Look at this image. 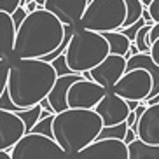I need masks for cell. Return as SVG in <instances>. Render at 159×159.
Returning <instances> with one entry per match:
<instances>
[{
  "label": "cell",
  "instance_id": "obj_29",
  "mask_svg": "<svg viewBox=\"0 0 159 159\" xmlns=\"http://www.w3.org/2000/svg\"><path fill=\"white\" fill-rule=\"evenodd\" d=\"M149 56L152 60L156 66H159V39H156L154 42L150 44V49H149Z\"/></svg>",
  "mask_w": 159,
  "mask_h": 159
},
{
  "label": "cell",
  "instance_id": "obj_1",
  "mask_svg": "<svg viewBox=\"0 0 159 159\" xmlns=\"http://www.w3.org/2000/svg\"><path fill=\"white\" fill-rule=\"evenodd\" d=\"M56 77L52 65L44 60H14L9 66L5 94L16 110L32 108L46 100Z\"/></svg>",
  "mask_w": 159,
  "mask_h": 159
},
{
  "label": "cell",
  "instance_id": "obj_15",
  "mask_svg": "<svg viewBox=\"0 0 159 159\" xmlns=\"http://www.w3.org/2000/svg\"><path fill=\"white\" fill-rule=\"evenodd\" d=\"M80 79H86V77L80 74H68V75H58L56 77L51 91L46 96V102L49 103V107H51V110L54 114H60L68 108V105H66L68 88L74 84L75 80H80Z\"/></svg>",
  "mask_w": 159,
  "mask_h": 159
},
{
  "label": "cell",
  "instance_id": "obj_19",
  "mask_svg": "<svg viewBox=\"0 0 159 159\" xmlns=\"http://www.w3.org/2000/svg\"><path fill=\"white\" fill-rule=\"evenodd\" d=\"M122 2H124V7H126V18H124L121 30H126L129 26H133L138 19H142L145 7L140 0H122Z\"/></svg>",
  "mask_w": 159,
  "mask_h": 159
},
{
  "label": "cell",
  "instance_id": "obj_5",
  "mask_svg": "<svg viewBox=\"0 0 159 159\" xmlns=\"http://www.w3.org/2000/svg\"><path fill=\"white\" fill-rule=\"evenodd\" d=\"M126 18V7L122 0H89L79 28L96 33L119 32Z\"/></svg>",
  "mask_w": 159,
  "mask_h": 159
},
{
  "label": "cell",
  "instance_id": "obj_36",
  "mask_svg": "<svg viewBox=\"0 0 159 159\" xmlns=\"http://www.w3.org/2000/svg\"><path fill=\"white\" fill-rule=\"evenodd\" d=\"M66 159H72V157H66Z\"/></svg>",
  "mask_w": 159,
  "mask_h": 159
},
{
  "label": "cell",
  "instance_id": "obj_9",
  "mask_svg": "<svg viewBox=\"0 0 159 159\" xmlns=\"http://www.w3.org/2000/svg\"><path fill=\"white\" fill-rule=\"evenodd\" d=\"M124 74H126V58L116 56V54H107V58L102 63H98L94 68H91L88 74H84V77L100 84L103 89L110 91L114 88V84Z\"/></svg>",
  "mask_w": 159,
  "mask_h": 159
},
{
  "label": "cell",
  "instance_id": "obj_28",
  "mask_svg": "<svg viewBox=\"0 0 159 159\" xmlns=\"http://www.w3.org/2000/svg\"><path fill=\"white\" fill-rule=\"evenodd\" d=\"M147 12L152 19V23H159V0H152L147 5Z\"/></svg>",
  "mask_w": 159,
  "mask_h": 159
},
{
  "label": "cell",
  "instance_id": "obj_3",
  "mask_svg": "<svg viewBox=\"0 0 159 159\" xmlns=\"http://www.w3.org/2000/svg\"><path fill=\"white\" fill-rule=\"evenodd\" d=\"M103 124L94 110L66 108L52 116L51 135L52 140L68 157H74L86 145L96 140Z\"/></svg>",
  "mask_w": 159,
  "mask_h": 159
},
{
  "label": "cell",
  "instance_id": "obj_10",
  "mask_svg": "<svg viewBox=\"0 0 159 159\" xmlns=\"http://www.w3.org/2000/svg\"><path fill=\"white\" fill-rule=\"evenodd\" d=\"M89 0H46L44 9L51 12L63 26L79 28L80 18L84 14Z\"/></svg>",
  "mask_w": 159,
  "mask_h": 159
},
{
  "label": "cell",
  "instance_id": "obj_34",
  "mask_svg": "<svg viewBox=\"0 0 159 159\" xmlns=\"http://www.w3.org/2000/svg\"><path fill=\"white\" fill-rule=\"evenodd\" d=\"M0 159H11V157H9V152H5V150H0Z\"/></svg>",
  "mask_w": 159,
  "mask_h": 159
},
{
  "label": "cell",
  "instance_id": "obj_4",
  "mask_svg": "<svg viewBox=\"0 0 159 159\" xmlns=\"http://www.w3.org/2000/svg\"><path fill=\"white\" fill-rule=\"evenodd\" d=\"M107 54L108 46L102 33L75 28L68 39L63 58H65L66 68L72 74L84 75L98 63H102L107 58Z\"/></svg>",
  "mask_w": 159,
  "mask_h": 159
},
{
  "label": "cell",
  "instance_id": "obj_8",
  "mask_svg": "<svg viewBox=\"0 0 159 159\" xmlns=\"http://www.w3.org/2000/svg\"><path fill=\"white\" fill-rule=\"evenodd\" d=\"M107 89L89 79L75 80L68 88L66 93V105L68 108H80V110H93L96 103L105 96Z\"/></svg>",
  "mask_w": 159,
  "mask_h": 159
},
{
  "label": "cell",
  "instance_id": "obj_7",
  "mask_svg": "<svg viewBox=\"0 0 159 159\" xmlns=\"http://www.w3.org/2000/svg\"><path fill=\"white\" fill-rule=\"evenodd\" d=\"M110 91L124 102H145L152 91V77L143 68L126 70Z\"/></svg>",
  "mask_w": 159,
  "mask_h": 159
},
{
  "label": "cell",
  "instance_id": "obj_13",
  "mask_svg": "<svg viewBox=\"0 0 159 159\" xmlns=\"http://www.w3.org/2000/svg\"><path fill=\"white\" fill-rule=\"evenodd\" d=\"M25 133L21 119L14 112L0 108V150L9 152Z\"/></svg>",
  "mask_w": 159,
  "mask_h": 159
},
{
  "label": "cell",
  "instance_id": "obj_30",
  "mask_svg": "<svg viewBox=\"0 0 159 159\" xmlns=\"http://www.w3.org/2000/svg\"><path fill=\"white\" fill-rule=\"evenodd\" d=\"M156 39H159V23L152 25L150 30H149V33H147V46H149V49H150V44L154 42Z\"/></svg>",
  "mask_w": 159,
  "mask_h": 159
},
{
  "label": "cell",
  "instance_id": "obj_31",
  "mask_svg": "<svg viewBox=\"0 0 159 159\" xmlns=\"http://www.w3.org/2000/svg\"><path fill=\"white\" fill-rule=\"evenodd\" d=\"M25 11H26V14H32L33 11H37V4H35L33 0H28V2L25 4Z\"/></svg>",
  "mask_w": 159,
  "mask_h": 159
},
{
  "label": "cell",
  "instance_id": "obj_17",
  "mask_svg": "<svg viewBox=\"0 0 159 159\" xmlns=\"http://www.w3.org/2000/svg\"><path fill=\"white\" fill-rule=\"evenodd\" d=\"M128 159H159V145H147L135 138L126 145Z\"/></svg>",
  "mask_w": 159,
  "mask_h": 159
},
{
  "label": "cell",
  "instance_id": "obj_25",
  "mask_svg": "<svg viewBox=\"0 0 159 159\" xmlns=\"http://www.w3.org/2000/svg\"><path fill=\"white\" fill-rule=\"evenodd\" d=\"M52 65V68H54V72H56V75H68V74H72L68 68H66V63H65V58H63V54L61 56H58V58H54L52 61H49Z\"/></svg>",
  "mask_w": 159,
  "mask_h": 159
},
{
  "label": "cell",
  "instance_id": "obj_14",
  "mask_svg": "<svg viewBox=\"0 0 159 159\" xmlns=\"http://www.w3.org/2000/svg\"><path fill=\"white\" fill-rule=\"evenodd\" d=\"M135 135L147 145H159V103L149 105L138 117Z\"/></svg>",
  "mask_w": 159,
  "mask_h": 159
},
{
  "label": "cell",
  "instance_id": "obj_33",
  "mask_svg": "<svg viewBox=\"0 0 159 159\" xmlns=\"http://www.w3.org/2000/svg\"><path fill=\"white\" fill-rule=\"evenodd\" d=\"M35 4H37V9H44V2L46 0H33Z\"/></svg>",
  "mask_w": 159,
  "mask_h": 159
},
{
  "label": "cell",
  "instance_id": "obj_22",
  "mask_svg": "<svg viewBox=\"0 0 159 159\" xmlns=\"http://www.w3.org/2000/svg\"><path fill=\"white\" fill-rule=\"evenodd\" d=\"M150 26H152V25H143V26L135 33L133 44L136 46L138 52H149V46H147V33H149Z\"/></svg>",
  "mask_w": 159,
  "mask_h": 159
},
{
  "label": "cell",
  "instance_id": "obj_24",
  "mask_svg": "<svg viewBox=\"0 0 159 159\" xmlns=\"http://www.w3.org/2000/svg\"><path fill=\"white\" fill-rule=\"evenodd\" d=\"M9 60H0V98L5 93V86H7V75H9Z\"/></svg>",
  "mask_w": 159,
  "mask_h": 159
},
{
  "label": "cell",
  "instance_id": "obj_35",
  "mask_svg": "<svg viewBox=\"0 0 159 159\" xmlns=\"http://www.w3.org/2000/svg\"><path fill=\"white\" fill-rule=\"evenodd\" d=\"M140 2L143 4V7H145V9H147V5H149L150 2H152V0H140Z\"/></svg>",
  "mask_w": 159,
  "mask_h": 159
},
{
  "label": "cell",
  "instance_id": "obj_32",
  "mask_svg": "<svg viewBox=\"0 0 159 159\" xmlns=\"http://www.w3.org/2000/svg\"><path fill=\"white\" fill-rule=\"evenodd\" d=\"M135 138H136V135H135V133H133V131H131V129H128L126 131V136H124V140H122V142H124V143H129V142H133V140H135Z\"/></svg>",
  "mask_w": 159,
  "mask_h": 159
},
{
  "label": "cell",
  "instance_id": "obj_16",
  "mask_svg": "<svg viewBox=\"0 0 159 159\" xmlns=\"http://www.w3.org/2000/svg\"><path fill=\"white\" fill-rule=\"evenodd\" d=\"M14 37L16 28L11 21V16L0 12V60L14 61Z\"/></svg>",
  "mask_w": 159,
  "mask_h": 159
},
{
  "label": "cell",
  "instance_id": "obj_18",
  "mask_svg": "<svg viewBox=\"0 0 159 159\" xmlns=\"http://www.w3.org/2000/svg\"><path fill=\"white\" fill-rule=\"evenodd\" d=\"M103 39L107 40L108 46V54H116V56H128L129 51V40H128L121 32H105L102 33Z\"/></svg>",
  "mask_w": 159,
  "mask_h": 159
},
{
  "label": "cell",
  "instance_id": "obj_11",
  "mask_svg": "<svg viewBox=\"0 0 159 159\" xmlns=\"http://www.w3.org/2000/svg\"><path fill=\"white\" fill-rule=\"evenodd\" d=\"M72 159H128V147L124 142L114 138L94 140Z\"/></svg>",
  "mask_w": 159,
  "mask_h": 159
},
{
  "label": "cell",
  "instance_id": "obj_20",
  "mask_svg": "<svg viewBox=\"0 0 159 159\" xmlns=\"http://www.w3.org/2000/svg\"><path fill=\"white\" fill-rule=\"evenodd\" d=\"M40 110H42L40 105H35V107H32V108H25V110H14V114L21 119V122H23L26 133H30V129L39 122V119H40Z\"/></svg>",
  "mask_w": 159,
  "mask_h": 159
},
{
  "label": "cell",
  "instance_id": "obj_26",
  "mask_svg": "<svg viewBox=\"0 0 159 159\" xmlns=\"http://www.w3.org/2000/svg\"><path fill=\"white\" fill-rule=\"evenodd\" d=\"M19 2L21 0H0V12H5L11 16L19 7Z\"/></svg>",
  "mask_w": 159,
  "mask_h": 159
},
{
  "label": "cell",
  "instance_id": "obj_6",
  "mask_svg": "<svg viewBox=\"0 0 159 159\" xmlns=\"http://www.w3.org/2000/svg\"><path fill=\"white\" fill-rule=\"evenodd\" d=\"M11 159H66L68 156L60 149L52 138L35 133H25L12 149L9 150Z\"/></svg>",
  "mask_w": 159,
  "mask_h": 159
},
{
  "label": "cell",
  "instance_id": "obj_2",
  "mask_svg": "<svg viewBox=\"0 0 159 159\" xmlns=\"http://www.w3.org/2000/svg\"><path fill=\"white\" fill-rule=\"evenodd\" d=\"M65 26L46 9H37L23 19L14 37V60H44L61 46Z\"/></svg>",
  "mask_w": 159,
  "mask_h": 159
},
{
  "label": "cell",
  "instance_id": "obj_27",
  "mask_svg": "<svg viewBox=\"0 0 159 159\" xmlns=\"http://www.w3.org/2000/svg\"><path fill=\"white\" fill-rule=\"evenodd\" d=\"M26 11H25V7H18V9L11 14V21H12V25H14V28L18 30L19 28V25L23 23V19L26 18Z\"/></svg>",
  "mask_w": 159,
  "mask_h": 159
},
{
  "label": "cell",
  "instance_id": "obj_23",
  "mask_svg": "<svg viewBox=\"0 0 159 159\" xmlns=\"http://www.w3.org/2000/svg\"><path fill=\"white\" fill-rule=\"evenodd\" d=\"M51 122H52V116L42 117V119H39V122L32 128V129H30V133H35V135H42V136H47V138H52V135H51Z\"/></svg>",
  "mask_w": 159,
  "mask_h": 159
},
{
  "label": "cell",
  "instance_id": "obj_21",
  "mask_svg": "<svg viewBox=\"0 0 159 159\" xmlns=\"http://www.w3.org/2000/svg\"><path fill=\"white\" fill-rule=\"evenodd\" d=\"M126 131H128V126L124 122L121 124H116V126H103L102 131L98 133L96 140H105V138H114V140H124L126 136Z\"/></svg>",
  "mask_w": 159,
  "mask_h": 159
},
{
  "label": "cell",
  "instance_id": "obj_12",
  "mask_svg": "<svg viewBox=\"0 0 159 159\" xmlns=\"http://www.w3.org/2000/svg\"><path fill=\"white\" fill-rule=\"evenodd\" d=\"M94 112L100 116L103 126H116L126 121L128 114V103L122 98L116 96L112 91H107L105 96L96 103V107L93 108Z\"/></svg>",
  "mask_w": 159,
  "mask_h": 159
}]
</instances>
